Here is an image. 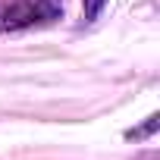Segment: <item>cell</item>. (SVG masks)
<instances>
[{
    "label": "cell",
    "mask_w": 160,
    "mask_h": 160,
    "mask_svg": "<svg viewBox=\"0 0 160 160\" xmlns=\"http://www.w3.org/2000/svg\"><path fill=\"white\" fill-rule=\"evenodd\" d=\"M50 16H57V7L47 3V0H16L7 10H0V28L3 32H19V28L44 22Z\"/></svg>",
    "instance_id": "cell-1"
},
{
    "label": "cell",
    "mask_w": 160,
    "mask_h": 160,
    "mask_svg": "<svg viewBox=\"0 0 160 160\" xmlns=\"http://www.w3.org/2000/svg\"><path fill=\"white\" fill-rule=\"evenodd\" d=\"M157 126H160V119H157V116H148V122H144V126H138V129H129V132H126V138H129V141H132V138H135V141H141V138L154 135V132H157Z\"/></svg>",
    "instance_id": "cell-2"
},
{
    "label": "cell",
    "mask_w": 160,
    "mask_h": 160,
    "mask_svg": "<svg viewBox=\"0 0 160 160\" xmlns=\"http://www.w3.org/2000/svg\"><path fill=\"white\" fill-rule=\"evenodd\" d=\"M82 3H85V22H94L98 16H101V10L107 7V0H82Z\"/></svg>",
    "instance_id": "cell-3"
}]
</instances>
